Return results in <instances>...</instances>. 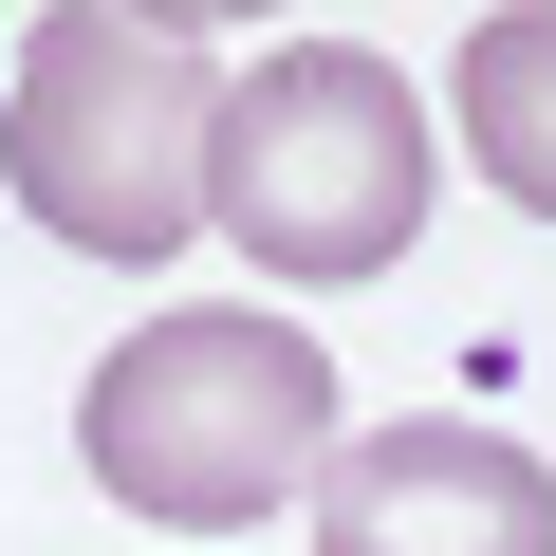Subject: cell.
<instances>
[{
  "label": "cell",
  "instance_id": "6da1fadb",
  "mask_svg": "<svg viewBox=\"0 0 556 556\" xmlns=\"http://www.w3.org/2000/svg\"><path fill=\"white\" fill-rule=\"evenodd\" d=\"M75 464L130 519H167V538H241L278 501H316V464H334V353L298 316H260V298H186V316H149V334L93 353Z\"/></svg>",
  "mask_w": 556,
  "mask_h": 556
},
{
  "label": "cell",
  "instance_id": "5b68a950",
  "mask_svg": "<svg viewBox=\"0 0 556 556\" xmlns=\"http://www.w3.org/2000/svg\"><path fill=\"white\" fill-rule=\"evenodd\" d=\"M464 167L556 223V0H501V20H464Z\"/></svg>",
  "mask_w": 556,
  "mask_h": 556
},
{
  "label": "cell",
  "instance_id": "3957f363",
  "mask_svg": "<svg viewBox=\"0 0 556 556\" xmlns=\"http://www.w3.org/2000/svg\"><path fill=\"white\" fill-rule=\"evenodd\" d=\"M204 223L298 278V298H334V278H390L408 223H427V93L353 38H278L223 75V130H204Z\"/></svg>",
  "mask_w": 556,
  "mask_h": 556
},
{
  "label": "cell",
  "instance_id": "7a4b0ae2",
  "mask_svg": "<svg viewBox=\"0 0 556 556\" xmlns=\"http://www.w3.org/2000/svg\"><path fill=\"white\" fill-rule=\"evenodd\" d=\"M204 130H223L204 38H149L112 0H56L20 38V93H0V186H20L38 241L149 278V260L204 241Z\"/></svg>",
  "mask_w": 556,
  "mask_h": 556
},
{
  "label": "cell",
  "instance_id": "8992f818",
  "mask_svg": "<svg viewBox=\"0 0 556 556\" xmlns=\"http://www.w3.org/2000/svg\"><path fill=\"white\" fill-rule=\"evenodd\" d=\"M112 20H149V38H241V20H278V0H112Z\"/></svg>",
  "mask_w": 556,
  "mask_h": 556
},
{
  "label": "cell",
  "instance_id": "277c9868",
  "mask_svg": "<svg viewBox=\"0 0 556 556\" xmlns=\"http://www.w3.org/2000/svg\"><path fill=\"white\" fill-rule=\"evenodd\" d=\"M316 556H556V482L538 445L408 408V427H334L316 464Z\"/></svg>",
  "mask_w": 556,
  "mask_h": 556
}]
</instances>
